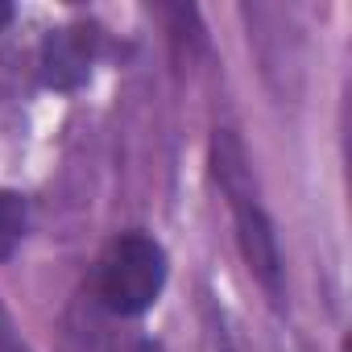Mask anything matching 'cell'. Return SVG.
Wrapping results in <instances>:
<instances>
[{"mask_svg":"<svg viewBox=\"0 0 352 352\" xmlns=\"http://www.w3.org/2000/svg\"><path fill=\"white\" fill-rule=\"evenodd\" d=\"M9 21H13V9H9V5H0V30H5Z\"/></svg>","mask_w":352,"mask_h":352,"instance_id":"8992f818","label":"cell"},{"mask_svg":"<svg viewBox=\"0 0 352 352\" xmlns=\"http://www.w3.org/2000/svg\"><path fill=\"white\" fill-rule=\"evenodd\" d=\"M100 34L91 25H67L50 30L42 42V83L54 91H75L87 83L91 63H96Z\"/></svg>","mask_w":352,"mask_h":352,"instance_id":"3957f363","label":"cell"},{"mask_svg":"<svg viewBox=\"0 0 352 352\" xmlns=\"http://www.w3.org/2000/svg\"><path fill=\"white\" fill-rule=\"evenodd\" d=\"M0 352H30L25 340L17 336V327H13V319H9L5 307H0Z\"/></svg>","mask_w":352,"mask_h":352,"instance_id":"5b68a950","label":"cell"},{"mask_svg":"<svg viewBox=\"0 0 352 352\" xmlns=\"http://www.w3.org/2000/svg\"><path fill=\"white\" fill-rule=\"evenodd\" d=\"M166 286V253L145 232H120L100 257V302L112 315H141Z\"/></svg>","mask_w":352,"mask_h":352,"instance_id":"7a4b0ae2","label":"cell"},{"mask_svg":"<svg viewBox=\"0 0 352 352\" xmlns=\"http://www.w3.org/2000/svg\"><path fill=\"white\" fill-rule=\"evenodd\" d=\"M212 174L236 216V241H241V253L249 261V270L257 274V282L282 298V253H278V236H274V224L257 199V183H253V166H249V153L241 145L236 133L220 129L212 137Z\"/></svg>","mask_w":352,"mask_h":352,"instance_id":"6da1fadb","label":"cell"},{"mask_svg":"<svg viewBox=\"0 0 352 352\" xmlns=\"http://www.w3.org/2000/svg\"><path fill=\"white\" fill-rule=\"evenodd\" d=\"M25 220H30L25 199H21L17 191H0V261H9L13 249L21 245V236H25Z\"/></svg>","mask_w":352,"mask_h":352,"instance_id":"277c9868","label":"cell"}]
</instances>
